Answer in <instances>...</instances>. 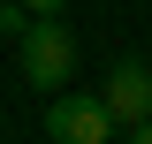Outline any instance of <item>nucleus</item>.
Listing matches in <instances>:
<instances>
[{
	"label": "nucleus",
	"mask_w": 152,
	"mask_h": 144,
	"mask_svg": "<svg viewBox=\"0 0 152 144\" xmlns=\"http://www.w3.org/2000/svg\"><path fill=\"white\" fill-rule=\"evenodd\" d=\"M31 23H38V15H31V8H23V0H0V31H8V38H23V31H31Z\"/></svg>",
	"instance_id": "obj_4"
},
{
	"label": "nucleus",
	"mask_w": 152,
	"mask_h": 144,
	"mask_svg": "<svg viewBox=\"0 0 152 144\" xmlns=\"http://www.w3.org/2000/svg\"><path fill=\"white\" fill-rule=\"evenodd\" d=\"M129 144H152V121H137V129H129Z\"/></svg>",
	"instance_id": "obj_6"
},
{
	"label": "nucleus",
	"mask_w": 152,
	"mask_h": 144,
	"mask_svg": "<svg viewBox=\"0 0 152 144\" xmlns=\"http://www.w3.org/2000/svg\"><path fill=\"white\" fill-rule=\"evenodd\" d=\"M46 137L53 144H107L114 114L99 106V91H53L46 99Z\"/></svg>",
	"instance_id": "obj_2"
},
{
	"label": "nucleus",
	"mask_w": 152,
	"mask_h": 144,
	"mask_svg": "<svg viewBox=\"0 0 152 144\" xmlns=\"http://www.w3.org/2000/svg\"><path fill=\"white\" fill-rule=\"evenodd\" d=\"M99 106L114 114V129L152 121V61H114V68H107V91H99Z\"/></svg>",
	"instance_id": "obj_3"
},
{
	"label": "nucleus",
	"mask_w": 152,
	"mask_h": 144,
	"mask_svg": "<svg viewBox=\"0 0 152 144\" xmlns=\"http://www.w3.org/2000/svg\"><path fill=\"white\" fill-rule=\"evenodd\" d=\"M23 8H31L38 23H46V15H61V8H69V0H23Z\"/></svg>",
	"instance_id": "obj_5"
},
{
	"label": "nucleus",
	"mask_w": 152,
	"mask_h": 144,
	"mask_svg": "<svg viewBox=\"0 0 152 144\" xmlns=\"http://www.w3.org/2000/svg\"><path fill=\"white\" fill-rule=\"evenodd\" d=\"M15 61H23V84H38V91L53 84V91H61V84L76 76V38L46 15V23H31V31L15 38Z\"/></svg>",
	"instance_id": "obj_1"
}]
</instances>
